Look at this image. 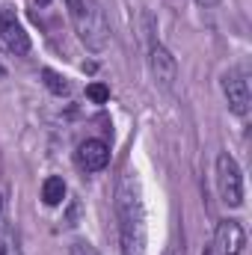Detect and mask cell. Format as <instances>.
<instances>
[{
    "instance_id": "6da1fadb",
    "label": "cell",
    "mask_w": 252,
    "mask_h": 255,
    "mask_svg": "<svg viewBox=\"0 0 252 255\" xmlns=\"http://www.w3.org/2000/svg\"><path fill=\"white\" fill-rule=\"evenodd\" d=\"M116 220H119L122 255H142L145 253V208H142L139 181L133 172H122L116 184Z\"/></svg>"
},
{
    "instance_id": "7a4b0ae2",
    "label": "cell",
    "mask_w": 252,
    "mask_h": 255,
    "mask_svg": "<svg viewBox=\"0 0 252 255\" xmlns=\"http://www.w3.org/2000/svg\"><path fill=\"white\" fill-rule=\"evenodd\" d=\"M71 27L89 51H104L110 45V21L95 0H65Z\"/></svg>"
},
{
    "instance_id": "3957f363",
    "label": "cell",
    "mask_w": 252,
    "mask_h": 255,
    "mask_svg": "<svg viewBox=\"0 0 252 255\" xmlns=\"http://www.w3.org/2000/svg\"><path fill=\"white\" fill-rule=\"evenodd\" d=\"M217 190H220V199L229 208H241L244 205V175H241L238 160L229 151H223L217 157Z\"/></svg>"
},
{
    "instance_id": "277c9868",
    "label": "cell",
    "mask_w": 252,
    "mask_h": 255,
    "mask_svg": "<svg viewBox=\"0 0 252 255\" xmlns=\"http://www.w3.org/2000/svg\"><path fill=\"white\" fill-rule=\"evenodd\" d=\"M223 92H226V101H229V110L241 119H247L252 110V92H250V80L241 74V71H232L223 77Z\"/></svg>"
},
{
    "instance_id": "5b68a950",
    "label": "cell",
    "mask_w": 252,
    "mask_h": 255,
    "mask_svg": "<svg viewBox=\"0 0 252 255\" xmlns=\"http://www.w3.org/2000/svg\"><path fill=\"white\" fill-rule=\"evenodd\" d=\"M0 42L15 57H24L30 51V36L24 33V27H21V21L15 18L12 9H0Z\"/></svg>"
},
{
    "instance_id": "8992f818",
    "label": "cell",
    "mask_w": 252,
    "mask_h": 255,
    "mask_svg": "<svg viewBox=\"0 0 252 255\" xmlns=\"http://www.w3.org/2000/svg\"><path fill=\"white\" fill-rule=\"evenodd\" d=\"M148 65H151V74H154L157 86H163V89H172V86H175L178 63H175V57H172L160 42H151V45H148Z\"/></svg>"
},
{
    "instance_id": "52a82bcc",
    "label": "cell",
    "mask_w": 252,
    "mask_h": 255,
    "mask_svg": "<svg viewBox=\"0 0 252 255\" xmlns=\"http://www.w3.org/2000/svg\"><path fill=\"white\" fill-rule=\"evenodd\" d=\"M247 247V232L238 220H223L217 226V238H214V253L217 255H241Z\"/></svg>"
},
{
    "instance_id": "ba28073f",
    "label": "cell",
    "mask_w": 252,
    "mask_h": 255,
    "mask_svg": "<svg viewBox=\"0 0 252 255\" xmlns=\"http://www.w3.org/2000/svg\"><path fill=\"white\" fill-rule=\"evenodd\" d=\"M77 163H80V169H86V172H101V169L110 163V148H107V142H101V139H86V142H80V145H77Z\"/></svg>"
},
{
    "instance_id": "9c48e42d",
    "label": "cell",
    "mask_w": 252,
    "mask_h": 255,
    "mask_svg": "<svg viewBox=\"0 0 252 255\" xmlns=\"http://www.w3.org/2000/svg\"><path fill=\"white\" fill-rule=\"evenodd\" d=\"M42 199H45V205H60L65 199V181L63 178H57V175H51V178H45V184H42Z\"/></svg>"
},
{
    "instance_id": "30bf717a",
    "label": "cell",
    "mask_w": 252,
    "mask_h": 255,
    "mask_svg": "<svg viewBox=\"0 0 252 255\" xmlns=\"http://www.w3.org/2000/svg\"><path fill=\"white\" fill-rule=\"evenodd\" d=\"M42 80H45V86H48L54 95H68V80H65L60 71H54V68H42Z\"/></svg>"
},
{
    "instance_id": "8fae6325",
    "label": "cell",
    "mask_w": 252,
    "mask_h": 255,
    "mask_svg": "<svg viewBox=\"0 0 252 255\" xmlns=\"http://www.w3.org/2000/svg\"><path fill=\"white\" fill-rule=\"evenodd\" d=\"M0 255H21L18 253V241H15V235H12V229L3 226V223H0Z\"/></svg>"
},
{
    "instance_id": "7c38bea8",
    "label": "cell",
    "mask_w": 252,
    "mask_h": 255,
    "mask_svg": "<svg viewBox=\"0 0 252 255\" xmlns=\"http://www.w3.org/2000/svg\"><path fill=\"white\" fill-rule=\"evenodd\" d=\"M86 98L95 101V104H104V101L110 98V89H107L104 83H89V86H86Z\"/></svg>"
},
{
    "instance_id": "4fadbf2b",
    "label": "cell",
    "mask_w": 252,
    "mask_h": 255,
    "mask_svg": "<svg viewBox=\"0 0 252 255\" xmlns=\"http://www.w3.org/2000/svg\"><path fill=\"white\" fill-rule=\"evenodd\" d=\"M71 255H98V253H95L89 244H74V247H71Z\"/></svg>"
},
{
    "instance_id": "5bb4252c",
    "label": "cell",
    "mask_w": 252,
    "mask_h": 255,
    "mask_svg": "<svg viewBox=\"0 0 252 255\" xmlns=\"http://www.w3.org/2000/svg\"><path fill=\"white\" fill-rule=\"evenodd\" d=\"M196 3H202V6H214V3H220V0H196Z\"/></svg>"
},
{
    "instance_id": "9a60e30c",
    "label": "cell",
    "mask_w": 252,
    "mask_h": 255,
    "mask_svg": "<svg viewBox=\"0 0 252 255\" xmlns=\"http://www.w3.org/2000/svg\"><path fill=\"white\" fill-rule=\"evenodd\" d=\"M36 3H39V6H48V3H51V0H36Z\"/></svg>"
},
{
    "instance_id": "2e32d148",
    "label": "cell",
    "mask_w": 252,
    "mask_h": 255,
    "mask_svg": "<svg viewBox=\"0 0 252 255\" xmlns=\"http://www.w3.org/2000/svg\"><path fill=\"white\" fill-rule=\"evenodd\" d=\"M0 211H3V199H0Z\"/></svg>"
},
{
    "instance_id": "e0dca14e",
    "label": "cell",
    "mask_w": 252,
    "mask_h": 255,
    "mask_svg": "<svg viewBox=\"0 0 252 255\" xmlns=\"http://www.w3.org/2000/svg\"><path fill=\"white\" fill-rule=\"evenodd\" d=\"M0 74H3V68H0Z\"/></svg>"
}]
</instances>
